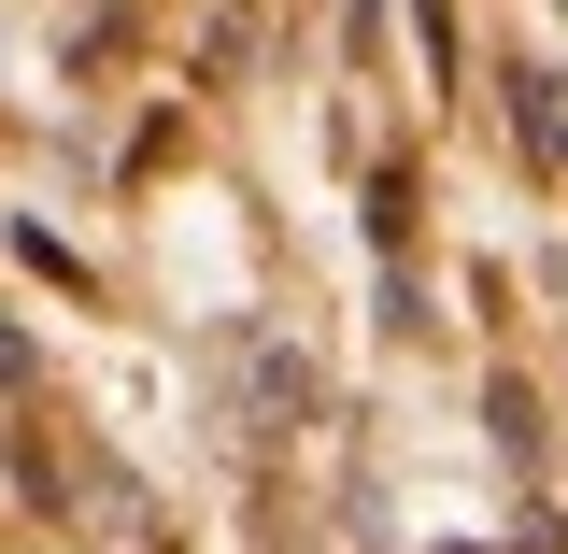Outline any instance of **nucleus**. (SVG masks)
I'll use <instances>...</instances> for the list:
<instances>
[{
  "mask_svg": "<svg viewBox=\"0 0 568 554\" xmlns=\"http://www.w3.org/2000/svg\"><path fill=\"white\" fill-rule=\"evenodd\" d=\"M511 114H526V142H540V157H568V114H555V85H540V71L511 85Z\"/></svg>",
  "mask_w": 568,
  "mask_h": 554,
  "instance_id": "obj_1",
  "label": "nucleus"
}]
</instances>
